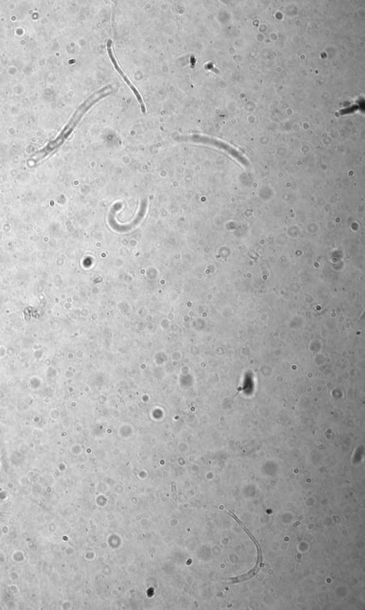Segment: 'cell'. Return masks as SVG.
<instances>
[{
    "mask_svg": "<svg viewBox=\"0 0 365 610\" xmlns=\"http://www.w3.org/2000/svg\"><path fill=\"white\" fill-rule=\"evenodd\" d=\"M111 43H112V42H111V41H109V42H108V53H109V57H110L111 60H112V63H113L114 66V67H115L116 69V71H118V73H119L120 75H121V77H123V79H124V80H125L126 83H127V84L129 85V87H130L131 89H132V91H133V92L134 93L135 95H136L137 99H138V102H139L140 104H141V109H142L143 112H145V109H144V102H143V99H142V98H141V94H140V93L138 92V89H137L134 86H133V83H132V81H131V80H129V78H128V77H126V74H124V71H122V69H121V67H120L119 65H118V62H117V61L116 60V59H115V57H114L113 53H112V44Z\"/></svg>",
    "mask_w": 365,
    "mask_h": 610,
    "instance_id": "1",
    "label": "cell"
}]
</instances>
